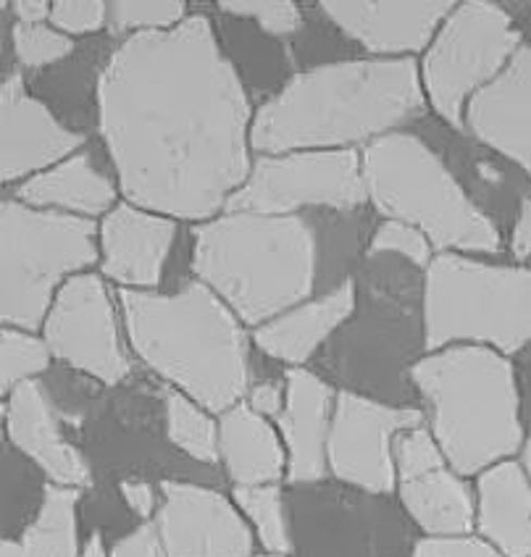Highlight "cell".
<instances>
[{
    "label": "cell",
    "mask_w": 531,
    "mask_h": 557,
    "mask_svg": "<svg viewBox=\"0 0 531 557\" xmlns=\"http://www.w3.org/2000/svg\"><path fill=\"white\" fill-rule=\"evenodd\" d=\"M508 250L514 263L531 261V195H523L516 206L514 224H510Z\"/></svg>",
    "instance_id": "41"
},
{
    "label": "cell",
    "mask_w": 531,
    "mask_h": 557,
    "mask_svg": "<svg viewBox=\"0 0 531 557\" xmlns=\"http://www.w3.org/2000/svg\"><path fill=\"white\" fill-rule=\"evenodd\" d=\"M85 135L69 129L27 90L18 72L0 85V180L22 185L85 148Z\"/></svg>",
    "instance_id": "15"
},
{
    "label": "cell",
    "mask_w": 531,
    "mask_h": 557,
    "mask_svg": "<svg viewBox=\"0 0 531 557\" xmlns=\"http://www.w3.org/2000/svg\"><path fill=\"white\" fill-rule=\"evenodd\" d=\"M245 403H248L258 416L271 418V421L276 423V418H280L284 410V403H287L284 379L282 382H271V379H266V382H252L248 395H245Z\"/></svg>",
    "instance_id": "40"
},
{
    "label": "cell",
    "mask_w": 531,
    "mask_h": 557,
    "mask_svg": "<svg viewBox=\"0 0 531 557\" xmlns=\"http://www.w3.org/2000/svg\"><path fill=\"white\" fill-rule=\"evenodd\" d=\"M356 284L345 278L326 293L252 329L250 339L266 358L280 360L287 369H302L356 315Z\"/></svg>",
    "instance_id": "21"
},
{
    "label": "cell",
    "mask_w": 531,
    "mask_h": 557,
    "mask_svg": "<svg viewBox=\"0 0 531 557\" xmlns=\"http://www.w3.org/2000/svg\"><path fill=\"white\" fill-rule=\"evenodd\" d=\"M529 9H531V5H529Z\"/></svg>",
    "instance_id": "46"
},
{
    "label": "cell",
    "mask_w": 531,
    "mask_h": 557,
    "mask_svg": "<svg viewBox=\"0 0 531 557\" xmlns=\"http://www.w3.org/2000/svg\"><path fill=\"white\" fill-rule=\"evenodd\" d=\"M408 557H505L492 544L471 536H421Z\"/></svg>",
    "instance_id": "37"
},
{
    "label": "cell",
    "mask_w": 531,
    "mask_h": 557,
    "mask_svg": "<svg viewBox=\"0 0 531 557\" xmlns=\"http://www.w3.org/2000/svg\"><path fill=\"white\" fill-rule=\"evenodd\" d=\"M119 297L100 271L69 278L55 295L40 334L55 360L85 373L106 387H119L129 376L132 363L124 350Z\"/></svg>",
    "instance_id": "12"
},
{
    "label": "cell",
    "mask_w": 531,
    "mask_h": 557,
    "mask_svg": "<svg viewBox=\"0 0 531 557\" xmlns=\"http://www.w3.org/2000/svg\"><path fill=\"white\" fill-rule=\"evenodd\" d=\"M466 132L531 180V42L518 48L501 77L473 95Z\"/></svg>",
    "instance_id": "19"
},
{
    "label": "cell",
    "mask_w": 531,
    "mask_h": 557,
    "mask_svg": "<svg viewBox=\"0 0 531 557\" xmlns=\"http://www.w3.org/2000/svg\"><path fill=\"white\" fill-rule=\"evenodd\" d=\"M369 202L384 219L403 221L429 237L434 252L497 256L503 237L458 176L427 139L392 132L360 150Z\"/></svg>",
    "instance_id": "6"
},
{
    "label": "cell",
    "mask_w": 531,
    "mask_h": 557,
    "mask_svg": "<svg viewBox=\"0 0 531 557\" xmlns=\"http://www.w3.org/2000/svg\"><path fill=\"white\" fill-rule=\"evenodd\" d=\"M479 540L505 557H531V473L521 458L503 460L477 476Z\"/></svg>",
    "instance_id": "22"
},
{
    "label": "cell",
    "mask_w": 531,
    "mask_h": 557,
    "mask_svg": "<svg viewBox=\"0 0 531 557\" xmlns=\"http://www.w3.org/2000/svg\"><path fill=\"white\" fill-rule=\"evenodd\" d=\"M50 24L69 37L95 35L109 27V3L106 0H53Z\"/></svg>",
    "instance_id": "36"
},
{
    "label": "cell",
    "mask_w": 531,
    "mask_h": 557,
    "mask_svg": "<svg viewBox=\"0 0 531 557\" xmlns=\"http://www.w3.org/2000/svg\"><path fill=\"white\" fill-rule=\"evenodd\" d=\"M53 360V350L40 332L3 326L0 332V395L9 397L22 384L40 382Z\"/></svg>",
    "instance_id": "29"
},
{
    "label": "cell",
    "mask_w": 531,
    "mask_h": 557,
    "mask_svg": "<svg viewBox=\"0 0 531 557\" xmlns=\"http://www.w3.org/2000/svg\"><path fill=\"white\" fill-rule=\"evenodd\" d=\"M416 59H345L295 74L256 111V156L363 150L427 111Z\"/></svg>",
    "instance_id": "2"
},
{
    "label": "cell",
    "mask_w": 531,
    "mask_h": 557,
    "mask_svg": "<svg viewBox=\"0 0 531 557\" xmlns=\"http://www.w3.org/2000/svg\"><path fill=\"white\" fill-rule=\"evenodd\" d=\"M423 352L479 345L514 358L531 347V261L437 252L421 278Z\"/></svg>",
    "instance_id": "7"
},
{
    "label": "cell",
    "mask_w": 531,
    "mask_h": 557,
    "mask_svg": "<svg viewBox=\"0 0 531 557\" xmlns=\"http://www.w3.org/2000/svg\"><path fill=\"white\" fill-rule=\"evenodd\" d=\"M79 490L50 484L40 510L18 536H3L0 557H79Z\"/></svg>",
    "instance_id": "26"
},
{
    "label": "cell",
    "mask_w": 531,
    "mask_h": 557,
    "mask_svg": "<svg viewBox=\"0 0 531 557\" xmlns=\"http://www.w3.org/2000/svg\"><path fill=\"white\" fill-rule=\"evenodd\" d=\"M119 195H122L119 182L98 169L87 150H79L66 161L55 163L53 169L16 185L11 198L27 202L32 208H42V211L100 221L122 202Z\"/></svg>",
    "instance_id": "23"
},
{
    "label": "cell",
    "mask_w": 531,
    "mask_h": 557,
    "mask_svg": "<svg viewBox=\"0 0 531 557\" xmlns=\"http://www.w3.org/2000/svg\"><path fill=\"white\" fill-rule=\"evenodd\" d=\"M156 527L166 557H256V534L235 499L211 486L166 479L158 484Z\"/></svg>",
    "instance_id": "14"
},
{
    "label": "cell",
    "mask_w": 531,
    "mask_h": 557,
    "mask_svg": "<svg viewBox=\"0 0 531 557\" xmlns=\"http://www.w3.org/2000/svg\"><path fill=\"white\" fill-rule=\"evenodd\" d=\"M3 466H5V518L3 529L5 536H18L22 529L35 518L40 510L42 499L50 484H42L40 468L29 463L24 455H18L14 447L5 442L3 445Z\"/></svg>",
    "instance_id": "30"
},
{
    "label": "cell",
    "mask_w": 531,
    "mask_h": 557,
    "mask_svg": "<svg viewBox=\"0 0 531 557\" xmlns=\"http://www.w3.org/2000/svg\"><path fill=\"white\" fill-rule=\"evenodd\" d=\"M521 460H523V466H527V471L531 473V436H529V440H527V445H523Z\"/></svg>",
    "instance_id": "44"
},
{
    "label": "cell",
    "mask_w": 531,
    "mask_h": 557,
    "mask_svg": "<svg viewBox=\"0 0 531 557\" xmlns=\"http://www.w3.org/2000/svg\"><path fill=\"white\" fill-rule=\"evenodd\" d=\"M395 495L423 536H471L477 531V490L453 468L397 484Z\"/></svg>",
    "instance_id": "25"
},
{
    "label": "cell",
    "mask_w": 531,
    "mask_h": 557,
    "mask_svg": "<svg viewBox=\"0 0 531 557\" xmlns=\"http://www.w3.org/2000/svg\"><path fill=\"white\" fill-rule=\"evenodd\" d=\"M293 557H408L413 523L400 503L353 486H293Z\"/></svg>",
    "instance_id": "10"
},
{
    "label": "cell",
    "mask_w": 531,
    "mask_h": 557,
    "mask_svg": "<svg viewBox=\"0 0 531 557\" xmlns=\"http://www.w3.org/2000/svg\"><path fill=\"white\" fill-rule=\"evenodd\" d=\"M124 337L137 358L169 387L221 416L252 387L250 334L203 282L174 293L116 289Z\"/></svg>",
    "instance_id": "3"
},
{
    "label": "cell",
    "mask_w": 531,
    "mask_h": 557,
    "mask_svg": "<svg viewBox=\"0 0 531 557\" xmlns=\"http://www.w3.org/2000/svg\"><path fill=\"white\" fill-rule=\"evenodd\" d=\"M392 453H395L397 484L421 479L427 476V473L442 471V468H450L447 466L445 453H442L437 436L432 434V429H429L427 423H419V426H410L406 432L397 434Z\"/></svg>",
    "instance_id": "33"
},
{
    "label": "cell",
    "mask_w": 531,
    "mask_h": 557,
    "mask_svg": "<svg viewBox=\"0 0 531 557\" xmlns=\"http://www.w3.org/2000/svg\"><path fill=\"white\" fill-rule=\"evenodd\" d=\"M319 9L371 59H413L432 46L455 0H324Z\"/></svg>",
    "instance_id": "16"
},
{
    "label": "cell",
    "mask_w": 531,
    "mask_h": 557,
    "mask_svg": "<svg viewBox=\"0 0 531 557\" xmlns=\"http://www.w3.org/2000/svg\"><path fill=\"white\" fill-rule=\"evenodd\" d=\"M79 557H111L109 547H106V540L100 531H92L90 536L85 540V547H82Z\"/></svg>",
    "instance_id": "43"
},
{
    "label": "cell",
    "mask_w": 531,
    "mask_h": 557,
    "mask_svg": "<svg viewBox=\"0 0 531 557\" xmlns=\"http://www.w3.org/2000/svg\"><path fill=\"white\" fill-rule=\"evenodd\" d=\"M166 440L189 460L213 466L219 458V418L182 392L169 389L163 400Z\"/></svg>",
    "instance_id": "28"
},
{
    "label": "cell",
    "mask_w": 531,
    "mask_h": 557,
    "mask_svg": "<svg viewBox=\"0 0 531 557\" xmlns=\"http://www.w3.org/2000/svg\"><path fill=\"white\" fill-rule=\"evenodd\" d=\"M371 256H379V252H395V256L406 258L410 265L427 271V265L432 263V258L437 256L429 243V237L416 226L403 224V221L384 219L382 224L376 226V232L371 234L369 243Z\"/></svg>",
    "instance_id": "35"
},
{
    "label": "cell",
    "mask_w": 531,
    "mask_h": 557,
    "mask_svg": "<svg viewBox=\"0 0 531 557\" xmlns=\"http://www.w3.org/2000/svg\"><path fill=\"white\" fill-rule=\"evenodd\" d=\"M282 379L287 403L276 418V429L287 447V484H321L329 476L326 445L339 389L306 366L287 369Z\"/></svg>",
    "instance_id": "20"
},
{
    "label": "cell",
    "mask_w": 531,
    "mask_h": 557,
    "mask_svg": "<svg viewBox=\"0 0 531 557\" xmlns=\"http://www.w3.org/2000/svg\"><path fill=\"white\" fill-rule=\"evenodd\" d=\"M189 269L245 326L258 329L313 297L319 234L302 213H221L193 226Z\"/></svg>",
    "instance_id": "5"
},
{
    "label": "cell",
    "mask_w": 531,
    "mask_h": 557,
    "mask_svg": "<svg viewBox=\"0 0 531 557\" xmlns=\"http://www.w3.org/2000/svg\"><path fill=\"white\" fill-rule=\"evenodd\" d=\"M219 458L232 486L282 484L287 479V447L280 429L245 400L219 416Z\"/></svg>",
    "instance_id": "24"
},
{
    "label": "cell",
    "mask_w": 531,
    "mask_h": 557,
    "mask_svg": "<svg viewBox=\"0 0 531 557\" xmlns=\"http://www.w3.org/2000/svg\"><path fill=\"white\" fill-rule=\"evenodd\" d=\"M111 557H166V547H163L161 531H158L156 521L137 523L129 534L119 536L109 547Z\"/></svg>",
    "instance_id": "38"
},
{
    "label": "cell",
    "mask_w": 531,
    "mask_h": 557,
    "mask_svg": "<svg viewBox=\"0 0 531 557\" xmlns=\"http://www.w3.org/2000/svg\"><path fill=\"white\" fill-rule=\"evenodd\" d=\"M180 221L122 200L98 221L100 274L116 289H161Z\"/></svg>",
    "instance_id": "17"
},
{
    "label": "cell",
    "mask_w": 531,
    "mask_h": 557,
    "mask_svg": "<svg viewBox=\"0 0 531 557\" xmlns=\"http://www.w3.org/2000/svg\"><path fill=\"white\" fill-rule=\"evenodd\" d=\"M523 42L521 29L501 3H455L419 63L427 103L447 126L466 132L471 98L501 77Z\"/></svg>",
    "instance_id": "9"
},
{
    "label": "cell",
    "mask_w": 531,
    "mask_h": 557,
    "mask_svg": "<svg viewBox=\"0 0 531 557\" xmlns=\"http://www.w3.org/2000/svg\"><path fill=\"white\" fill-rule=\"evenodd\" d=\"M232 499L250 523L263 553L293 555V516L280 484L232 486Z\"/></svg>",
    "instance_id": "27"
},
{
    "label": "cell",
    "mask_w": 531,
    "mask_h": 557,
    "mask_svg": "<svg viewBox=\"0 0 531 557\" xmlns=\"http://www.w3.org/2000/svg\"><path fill=\"white\" fill-rule=\"evenodd\" d=\"M427 423L416 405H390L356 389H339L329 429V476L369 495H395V436Z\"/></svg>",
    "instance_id": "13"
},
{
    "label": "cell",
    "mask_w": 531,
    "mask_h": 557,
    "mask_svg": "<svg viewBox=\"0 0 531 557\" xmlns=\"http://www.w3.org/2000/svg\"><path fill=\"white\" fill-rule=\"evenodd\" d=\"M219 9L230 16L252 18L271 37H293L302 24L300 5L293 0H221Z\"/></svg>",
    "instance_id": "34"
},
{
    "label": "cell",
    "mask_w": 531,
    "mask_h": 557,
    "mask_svg": "<svg viewBox=\"0 0 531 557\" xmlns=\"http://www.w3.org/2000/svg\"><path fill=\"white\" fill-rule=\"evenodd\" d=\"M11 50L18 66L46 69L74 53V37L63 35L53 24H14L9 29Z\"/></svg>",
    "instance_id": "32"
},
{
    "label": "cell",
    "mask_w": 531,
    "mask_h": 557,
    "mask_svg": "<svg viewBox=\"0 0 531 557\" xmlns=\"http://www.w3.org/2000/svg\"><path fill=\"white\" fill-rule=\"evenodd\" d=\"M5 9L16 18V24H46L50 22L53 3H48V0H14V3H5Z\"/></svg>",
    "instance_id": "42"
},
{
    "label": "cell",
    "mask_w": 531,
    "mask_h": 557,
    "mask_svg": "<svg viewBox=\"0 0 531 557\" xmlns=\"http://www.w3.org/2000/svg\"><path fill=\"white\" fill-rule=\"evenodd\" d=\"M119 495H122L124 505L129 508L137 521H156L158 508H161V490H156L150 481L145 479H124L119 484Z\"/></svg>",
    "instance_id": "39"
},
{
    "label": "cell",
    "mask_w": 531,
    "mask_h": 557,
    "mask_svg": "<svg viewBox=\"0 0 531 557\" xmlns=\"http://www.w3.org/2000/svg\"><path fill=\"white\" fill-rule=\"evenodd\" d=\"M427 426L464 479L518 458L527 445L523 395L514 360L479 345L423 352L408 369Z\"/></svg>",
    "instance_id": "4"
},
{
    "label": "cell",
    "mask_w": 531,
    "mask_h": 557,
    "mask_svg": "<svg viewBox=\"0 0 531 557\" xmlns=\"http://www.w3.org/2000/svg\"><path fill=\"white\" fill-rule=\"evenodd\" d=\"M95 100L124 200L206 224L248 180L256 111L206 14L122 37Z\"/></svg>",
    "instance_id": "1"
},
{
    "label": "cell",
    "mask_w": 531,
    "mask_h": 557,
    "mask_svg": "<svg viewBox=\"0 0 531 557\" xmlns=\"http://www.w3.org/2000/svg\"><path fill=\"white\" fill-rule=\"evenodd\" d=\"M369 202L360 150H295L256 156L245 185L224 213L300 216L302 211H356Z\"/></svg>",
    "instance_id": "11"
},
{
    "label": "cell",
    "mask_w": 531,
    "mask_h": 557,
    "mask_svg": "<svg viewBox=\"0 0 531 557\" xmlns=\"http://www.w3.org/2000/svg\"><path fill=\"white\" fill-rule=\"evenodd\" d=\"M256 557H293V555H274V553H261V555H256Z\"/></svg>",
    "instance_id": "45"
},
{
    "label": "cell",
    "mask_w": 531,
    "mask_h": 557,
    "mask_svg": "<svg viewBox=\"0 0 531 557\" xmlns=\"http://www.w3.org/2000/svg\"><path fill=\"white\" fill-rule=\"evenodd\" d=\"M100 263L98 221L5 198L0 208V319L40 332L55 295Z\"/></svg>",
    "instance_id": "8"
},
{
    "label": "cell",
    "mask_w": 531,
    "mask_h": 557,
    "mask_svg": "<svg viewBox=\"0 0 531 557\" xmlns=\"http://www.w3.org/2000/svg\"><path fill=\"white\" fill-rule=\"evenodd\" d=\"M3 432L5 442L18 455L40 468L48 484L85 490L90 486L92 471L85 455L63 436L53 403L48 400L40 382H27L3 397Z\"/></svg>",
    "instance_id": "18"
},
{
    "label": "cell",
    "mask_w": 531,
    "mask_h": 557,
    "mask_svg": "<svg viewBox=\"0 0 531 557\" xmlns=\"http://www.w3.org/2000/svg\"><path fill=\"white\" fill-rule=\"evenodd\" d=\"M185 0H111L109 29L113 35H137V32L174 29L185 22Z\"/></svg>",
    "instance_id": "31"
}]
</instances>
